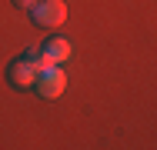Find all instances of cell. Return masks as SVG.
Listing matches in <instances>:
<instances>
[{"label":"cell","instance_id":"1","mask_svg":"<svg viewBox=\"0 0 157 150\" xmlns=\"http://www.w3.org/2000/svg\"><path fill=\"white\" fill-rule=\"evenodd\" d=\"M33 90H37L44 100H57L63 90H67V73H63L57 63H54V67H47V70H40V73H37Z\"/></svg>","mask_w":157,"mask_h":150},{"label":"cell","instance_id":"2","mask_svg":"<svg viewBox=\"0 0 157 150\" xmlns=\"http://www.w3.org/2000/svg\"><path fill=\"white\" fill-rule=\"evenodd\" d=\"M30 13H33V24L54 30V27H60L63 20H67V3L63 0H37L30 7Z\"/></svg>","mask_w":157,"mask_h":150},{"label":"cell","instance_id":"3","mask_svg":"<svg viewBox=\"0 0 157 150\" xmlns=\"http://www.w3.org/2000/svg\"><path fill=\"white\" fill-rule=\"evenodd\" d=\"M40 54L50 60V63H63V60L70 57V43H67L63 37H50V40L40 47Z\"/></svg>","mask_w":157,"mask_h":150},{"label":"cell","instance_id":"4","mask_svg":"<svg viewBox=\"0 0 157 150\" xmlns=\"http://www.w3.org/2000/svg\"><path fill=\"white\" fill-rule=\"evenodd\" d=\"M37 0H13V7H20V10H30Z\"/></svg>","mask_w":157,"mask_h":150}]
</instances>
